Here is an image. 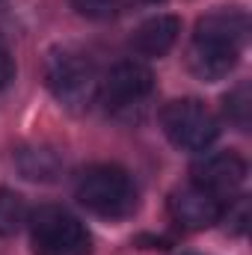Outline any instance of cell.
<instances>
[{"instance_id":"9","label":"cell","mask_w":252,"mask_h":255,"mask_svg":"<svg viewBox=\"0 0 252 255\" xmlns=\"http://www.w3.org/2000/svg\"><path fill=\"white\" fill-rule=\"evenodd\" d=\"M178 33H181V21L175 15H154L136 27L130 45L142 57H163L178 42Z\"/></svg>"},{"instance_id":"2","label":"cell","mask_w":252,"mask_h":255,"mask_svg":"<svg viewBox=\"0 0 252 255\" xmlns=\"http://www.w3.org/2000/svg\"><path fill=\"white\" fill-rule=\"evenodd\" d=\"M45 83L51 89V95L63 104L65 110H86L101 89V77L95 71V65L89 57H83L80 51H54L45 63Z\"/></svg>"},{"instance_id":"14","label":"cell","mask_w":252,"mask_h":255,"mask_svg":"<svg viewBox=\"0 0 252 255\" xmlns=\"http://www.w3.org/2000/svg\"><path fill=\"white\" fill-rule=\"evenodd\" d=\"M12 74H15V65H12V60H9L6 51H0V89L12 80Z\"/></svg>"},{"instance_id":"6","label":"cell","mask_w":252,"mask_h":255,"mask_svg":"<svg viewBox=\"0 0 252 255\" xmlns=\"http://www.w3.org/2000/svg\"><path fill=\"white\" fill-rule=\"evenodd\" d=\"M151 89H154L151 68L139 60H125L107 71L98 92L104 95L110 110H130V107H139L151 95Z\"/></svg>"},{"instance_id":"5","label":"cell","mask_w":252,"mask_h":255,"mask_svg":"<svg viewBox=\"0 0 252 255\" xmlns=\"http://www.w3.org/2000/svg\"><path fill=\"white\" fill-rule=\"evenodd\" d=\"M160 128L172 145L187 151H205L220 133V122L214 119V113L196 98L169 101L160 110Z\"/></svg>"},{"instance_id":"11","label":"cell","mask_w":252,"mask_h":255,"mask_svg":"<svg viewBox=\"0 0 252 255\" xmlns=\"http://www.w3.org/2000/svg\"><path fill=\"white\" fill-rule=\"evenodd\" d=\"M27 217H30V211H27V202L21 193L0 190V235L3 238L15 235L27 223Z\"/></svg>"},{"instance_id":"13","label":"cell","mask_w":252,"mask_h":255,"mask_svg":"<svg viewBox=\"0 0 252 255\" xmlns=\"http://www.w3.org/2000/svg\"><path fill=\"white\" fill-rule=\"evenodd\" d=\"M71 6L83 15V18H110L119 12L122 0H71Z\"/></svg>"},{"instance_id":"3","label":"cell","mask_w":252,"mask_h":255,"mask_svg":"<svg viewBox=\"0 0 252 255\" xmlns=\"http://www.w3.org/2000/svg\"><path fill=\"white\" fill-rule=\"evenodd\" d=\"M77 199L86 211L98 217L122 220L136 208V187L119 166H92L77 181Z\"/></svg>"},{"instance_id":"15","label":"cell","mask_w":252,"mask_h":255,"mask_svg":"<svg viewBox=\"0 0 252 255\" xmlns=\"http://www.w3.org/2000/svg\"><path fill=\"white\" fill-rule=\"evenodd\" d=\"M148 3H160V0H148Z\"/></svg>"},{"instance_id":"12","label":"cell","mask_w":252,"mask_h":255,"mask_svg":"<svg viewBox=\"0 0 252 255\" xmlns=\"http://www.w3.org/2000/svg\"><path fill=\"white\" fill-rule=\"evenodd\" d=\"M250 110H252L250 86L241 83V86H235V89L226 95V116H229V122H235L241 130H247V128H250Z\"/></svg>"},{"instance_id":"4","label":"cell","mask_w":252,"mask_h":255,"mask_svg":"<svg viewBox=\"0 0 252 255\" xmlns=\"http://www.w3.org/2000/svg\"><path fill=\"white\" fill-rule=\"evenodd\" d=\"M30 241L36 255H89L86 226L57 205H42L30 217Z\"/></svg>"},{"instance_id":"10","label":"cell","mask_w":252,"mask_h":255,"mask_svg":"<svg viewBox=\"0 0 252 255\" xmlns=\"http://www.w3.org/2000/svg\"><path fill=\"white\" fill-rule=\"evenodd\" d=\"M18 169L24 172V178H33V181H51L57 172H60V157L51 151V148H21L18 151Z\"/></svg>"},{"instance_id":"8","label":"cell","mask_w":252,"mask_h":255,"mask_svg":"<svg viewBox=\"0 0 252 255\" xmlns=\"http://www.w3.org/2000/svg\"><path fill=\"white\" fill-rule=\"evenodd\" d=\"M169 214L181 229H208L214 223L223 220L226 214V202H220L217 196H211L208 190H202L199 184H184L178 190H172L169 196Z\"/></svg>"},{"instance_id":"7","label":"cell","mask_w":252,"mask_h":255,"mask_svg":"<svg viewBox=\"0 0 252 255\" xmlns=\"http://www.w3.org/2000/svg\"><path fill=\"white\" fill-rule=\"evenodd\" d=\"M244 181H247V160L235 151L208 154L193 166V184L217 196L220 202H232V196H238Z\"/></svg>"},{"instance_id":"1","label":"cell","mask_w":252,"mask_h":255,"mask_svg":"<svg viewBox=\"0 0 252 255\" xmlns=\"http://www.w3.org/2000/svg\"><path fill=\"white\" fill-rule=\"evenodd\" d=\"M247 33H250V18L244 9H217L202 15L187 51L190 71L202 80L226 77L247 45Z\"/></svg>"}]
</instances>
